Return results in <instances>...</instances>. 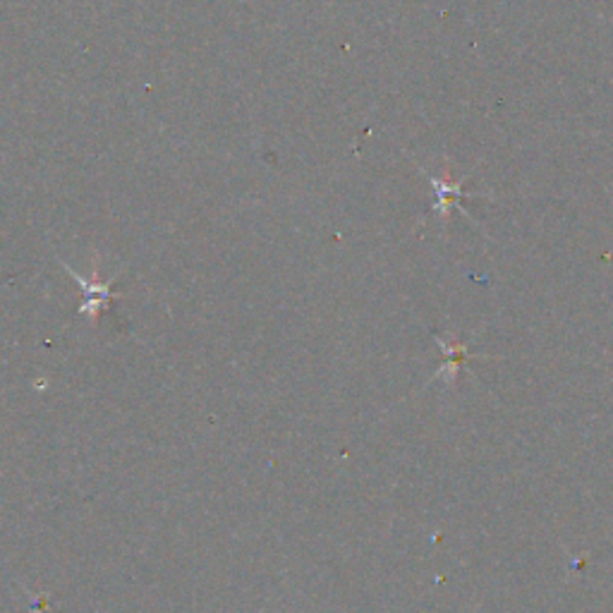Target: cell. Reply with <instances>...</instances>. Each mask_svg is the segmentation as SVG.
<instances>
[{"mask_svg": "<svg viewBox=\"0 0 613 613\" xmlns=\"http://www.w3.org/2000/svg\"><path fill=\"white\" fill-rule=\"evenodd\" d=\"M63 269L70 273L72 281L80 285V288L84 291V303L77 307V311H80L82 317H87L91 323H97L99 319V311L101 309H109L111 303H113V297H121V295H113V285H115V279L106 281V283H101V281H87L84 276H80L72 266H68L65 262H60Z\"/></svg>", "mask_w": 613, "mask_h": 613, "instance_id": "cell-1", "label": "cell"}]
</instances>
